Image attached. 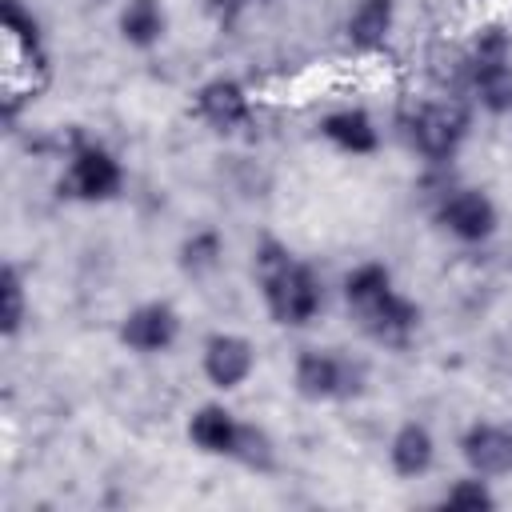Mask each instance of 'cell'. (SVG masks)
Instances as JSON below:
<instances>
[{"instance_id": "cell-23", "label": "cell", "mask_w": 512, "mask_h": 512, "mask_svg": "<svg viewBox=\"0 0 512 512\" xmlns=\"http://www.w3.org/2000/svg\"><path fill=\"white\" fill-rule=\"evenodd\" d=\"M264 4H272V0H204V12H208L220 28H236L244 12L264 8Z\"/></svg>"}, {"instance_id": "cell-7", "label": "cell", "mask_w": 512, "mask_h": 512, "mask_svg": "<svg viewBox=\"0 0 512 512\" xmlns=\"http://www.w3.org/2000/svg\"><path fill=\"white\" fill-rule=\"evenodd\" d=\"M200 372L216 392H236L256 372V344L240 332H212L200 344Z\"/></svg>"}, {"instance_id": "cell-12", "label": "cell", "mask_w": 512, "mask_h": 512, "mask_svg": "<svg viewBox=\"0 0 512 512\" xmlns=\"http://www.w3.org/2000/svg\"><path fill=\"white\" fill-rule=\"evenodd\" d=\"M316 128H320V136H324L336 152H344V156H372V152L380 148V128H376L372 112L360 108V104H344V108L324 112Z\"/></svg>"}, {"instance_id": "cell-8", "label": "cell", "mask_w": 512, "mask_h": 512, "mask_svg": "<svg viewBox=\"0 0 512 512\" xmlns=\"http://www.w3.org/2000/svg\"><path fill=\"white\" fill-rule=\"evenodd\" d=\"M192 116L212 132H236L252 120V96L232 76H212L192 92Z\"/></svg>"}, {"instance_id": "cell-19", "label": "cell", "mask_w": 512, "mask_h": 512, "mask_svg": "<svg viewBox=\"0 0 512 512\" xmlns=\"http://www.w3.org/2000/svg\"><path fill=\"white\" fill-rule=\"evenodd\" d=\"M28 320V292H24V276L16 264H4L0 272V336L12 340Z\"/></svg>"}, {"instance_id": "cell-16", "label": "cell", "mask_w": 512, "mask_h": 512, "mask_svg": "<svg viewBox=\"0 0 512 512\" xmlns=\"http://www.w3.org/2000/svg\"><path fill=\"white\" fill-rule=\"evenodd\" d=\"M392 288H396V280H392V268L384 260H360L340 280V296H344V304H348L352 316L364 312L368 304H376L380 296H388Z\"/></svg>"}, {"instance_id": "cell-13", "label": "cell", "mask_w": 512, "mask_h": 512, "mask_svg": "<svg viewBox=\"0 0 512 512\" xmlns=\"http://www.w3.org/2000/svg\"><path fill=\"white\" fill-rule=\"evenodd\" d=\"M388 468L400 480H420L436 468V436L424 420H404L388 436Z\"/></svg>"}, {"instance_id": "cell-20", "label": "cell", "mask_w": 512, "mask_h": 512, "mask_svg": "<svg viewBox=\"0 0 512 512\" xmlns=\"http://www.w3.org/2000/svg\"><path fill=\"white\" fill-rule=\"evenodd\" d=\"M440 504H444V508H468V512H480V508H496V492H492V480H488V476L468 472V476H460V480H452V484L444 488Z\"/></svg>"}, {"instance_id": "cell-4", "label": "cell", "mask_w": 512, "mask_h": 512, "mask_svg": "<svg viewBox=\"0 0 512 512\" xmlns=\"http://www.w3.org/2000/svg\"><path fill=\"white\" fill-rule=\"evenodd\" d=\"M124 164L112 148H104L100 140H80L68 152L64 176H60V196L76 200V204H108L124 192Z\"/></svg>"}, {"instance_id": "cell-2", "label": "cell", "mask_w": 512, "mask_h": 512, "mask_svg": "<svg viewBox=\"0 0 512 512\" xmlns=\"http://www.w3.org/2000/svg\"><path fill=\"white\" fill-rule=\"evenodd\" d=\"M292 388L312 404L352 400L364 388V364L340 348H300L292 360Z\"/></svg>"}, {"instance_id": "cell-1", "label": "cell", "mask_w": 512, "mask_h": 512, "mask_svg": "<svg viewBox=\"0 0 512 512\" xmlns=\"http://www.w3.org/2000/svg\"><path fill=\"white\" fill-rule=\"evenodd\" d=\"M252 272L268 316L280 328H304L324 312V280L312 264L296 260L288 244L264 236L252 248Z\"/></svg>"}, {"instance_id": "cell-15", "label": "cell", "mask_w": 512, "mask_h": 512, "mask_svg": "<svg viewBox=\"0 0 512 512\" xmlns=\"http://www.w3.org/2000/svg\"><path fill=\"white\" fill-rule=\"evenodd\" d=\"M116 32L136 52L156 48L168 36V8H164V0H120Z\"/></svg>"}, {"instance_id": "cell-6", "label": "cell", "mask_w": 512, "mask_h": 512, "mask_svg": "<svg viewBox=\"0 0 512 512\" xmlns=\"http://www.w3.org/2000/svg\"><path fill=\"white\" fill-rule=\"evenodd\" d=\"M180 312L168 300H140L120 316V344L136 356H164L180 340Z\"/></svg>"}, {"instance_id": "cell-21", "label": "cell", "mask_w": 512, "mask_h": 512, "mask_svg": "<svg viewBox=\"0 0 512 512\" xmlns=\"http://www.w3.org/2000/svg\"><path fill=\"white\" fill-rule=\"evenodd\" d=\"M232 460L244 464V468H252V472H268L276 464V444H272V436L260 424H244Z\"/></svg>"}, {"instance_id": "cell-9", "label": "cell", "mask_w": 512, "mask_h": 512, "mask_svg": "<svg viewBox=\"0 0 512 512\" xmlns=\"http://www.w3.org/2000/svg\"><path fill=\"white\" fill-rule=\"evenodd\" d=\"M460 460L476 476H508L512 472V428L496 420H472L460 432Z\"/></svg>"}, {"instance_id": "cell-11", "label": "cell", "mask_w": 512, "mask_h": 512, "mask_svg": "<svg viewBox=\"0 0 512 512\" xmlns=\"http://www.w3.org/2000/svg\"><path fill=\"white\" fill-rule=\"evenodd\" d=\"M240 428H244V420H240L228 404H216V400L192 408V412H188V424H184L188 444H192L196 452H204V456H224V460H232L236 440H240Z\"/></svg>"}, {"instance_id": "cell-17", "label": "cell", "mask_w": 512, "mask_h": 512, "mask_svg": "<svg viewBox=\"0 0 512 512\" xmlns=\"http://www.w3.org/2000/svg\"><path fill=\"white\" fill-rule=\"evenodd\" d=\"M224 236L216 228H192L180 248H176V268L188 276V280H208L220 264H224Z\"/></svg>"}, {"instance_id": "cell-3", "label": "cell", "mask_w": 512, "mask_h": 512, "mask_svg": "<svg viewBox=\"0 0 512 512\" xmlns=\"http://www.w3.org/2000/svg\"><path fill=\"white\" fill-rule=\"evenodd\" d=\"M468 108L460 100H432V104H420L408 124H404V136L412 144V152L432 164V168H448L464 140H468Z\"/></svg>"}, {"instance_id": "cell-10", "label": "cell", "mask_w": 512, "mask_h": 512, "mask_svg": "<svg viewBox=\"0 0 512 512\" xmlns=\"http://www.w3.org/2000/svg\"><path fill=\"white\" fill-rule=\"evenodd\" d=\"M356 324L376 344H408V336L420 328V304L408 300L400 288H392L388 296H380L376 304L356 312Z\"/></svg>"}, {"instance_id": "cell-18", "label": "cell", "mask_w": 512, "mask_h": 512, "mask_svg": "<svg viewBox=\"0 0 512 512\" xmlns=\"http://www.w3.org/2000/svg\"><path fill=\"white\" fill-rule=\"evenodd\" d=\"M468 84H472V96H476V104H480L484 112H492V116H512V60L472 68V72H468Z\"/></svg>"}, {"instance_id": "cell-14", "label": "cell", "mask_w": 512, "mask_h": 512, "mask_svg": "<svg viewBox=\"0 0 512 512\" xmlns=\"http://www.w3.org/2000/svg\"><path fill=\"white\" fill-rule=\"evenodd\" d=\"M396 28V0H356L344 16V40L356 52H376Z\"/></svg>"}, {"instance_id": "cell-22", "label": "cell", "mask_w": 512, "mask_h": 512, "mask_svg": "<svg viewBox=\"0 0 512 512\" xmlns=\"http://www.w3.org/2000/svg\"><path fill=\"white\" fill-rule=\"evenodd\" d=\"M500 60H512V40L504 28L496 24H484L476 28L472 44H468V72L472 68H484V64H500Z\"/></svg>"}, {"instance_id": "cell-5", "label": "cell", "mask_w": 512, "mask_h": 512, "mask_svg": "<svg viewBox=\"0 0 512 512\" xmlns=\"http://www.w3.org/2000/svg\"><path fill=\"white\" fill-rule=\"evenodd\" d=\"M432 220L456 244H488L500 228V208L484 188L448 184V188H440V196L432 204Z\"/></svg>"}]
</instances>
